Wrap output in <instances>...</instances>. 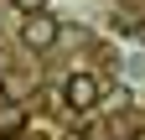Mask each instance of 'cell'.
<instances>
[{
    "instance_id": "277c9868",
    "label": "cell",
    "mask_w": 145,
    "mask_h": 140,
    "mask_svg": "<svg viewBox=\"0 0 145 140\" xmlns=\"http://www.w3.org/2000/svg\"><path fill=\"white\" fill-rule=\"evenodd\" d=\"M16 10H21V16H31V10H47V0H16Z\"/></svg>"
},
{
    "instance_id": "6da1fadb",
    "label": "cell",
    "mask_w": 145,
    "mask_h": 140,
    "mask_svg": "<svg viewBox=\"0 0 145 140\" xmlns=\"http://www.w3.org/2000/svg\"><path fill=\"white\" fill-rule=\"evenodd\" d=\"M99 99H104V83H99L93 73H67V83H62V104H67L72 114H93Z\"/></svg>"
},
{
    "instance_id": "7a4b0ae2",
    "label": "cell",
    "mask_w": 145,
    "mask_h": 140,
    "mask_svg": "<svg viewBox=\"0 0 145 140\" xmlns=\"http://www.w3.org/2000/svg\"><path fill=\"white\" fill-rule=\"evenodd\" d=\"M57 37H62V26L52 21L47 10H31V16H26V26H21V42H26V47H36V52H47Z\"/></svg>"
},
{
    "instance_id": "5b68a950",
    "label": "cell",
    "mask_w": 145,
    "mask_h": 140,
    "mask_svg": "<svg viewBox=\"0 0 145 140\" xmlns=\"http://www.w3.org/2000/svg\"><path fill=\"white\" fill-rule=\"evenodd\" d=\"M0 104H5V88H0Z\"/></svg>"
},
{
    "instance_id": "3957f363",
    "label": "cell",
    "mask_w": 145,
    "mask_h": 140,
    "mask_svg": "<svg viewBox=\"0 0 145 140\" xmlns=\"http://www.w3.org/2000/svg\"><path fill=\"white\" fill-rule=\"evenodd\" d=\"M26 130V109H16V104H0V140H16Z\"/></svg>"
}]
</instances>
